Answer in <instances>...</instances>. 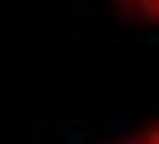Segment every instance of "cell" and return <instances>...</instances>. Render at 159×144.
Returning <instances> with one entry per match:
<instances>
[{"label": "cell", "instance_id": "1", "mask_svg": "<svg viewBox=\"0 0 159 144\" xmlns=\"http://www.w3.org/2000/svg\"><path fill=\"white\" fill-rule=\"evenodd\" d=\"M111 10H116L120 24H130V29H154V34H159V0H111Z\"/></svg>", "mask_w": 159, "mask_h": 144}, {"label": "cell", "instance_id": "2", "mask_svg": "<svg viewBox=\"0 0 159 144\" xmlns=\"http://www.w3.org/2000/svg\"><path fill=\"white\" fill-rule=\"evenodd\" d=\"M125 144H159V120H149V125H140V130L130 134Z\"/></svg>", "mask_w": 159, "mask_h": 144}]
</instances>
